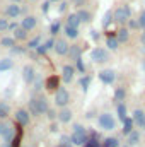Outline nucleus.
<instances>
[{"label":"nucleus","instance_id":"obj_1","mask_svg":"<svg viewBox=\"0 0 145 147\" xmlns=\"http://www.w3.org/2000/svg\"><path fill=\"white\" fill-rule=\"evenodd\" d=\"M87 140H89V132H87V128H85L84 125H80V123H75L72 134H70V142H72L73 146L82 147Z\"/></svg>","mask_w":145,"mask_h":147},{"label":"nucleus","instance_id":"obj_2","mask_svg":"<svg viewBox=\"0 0 145 147\" xmlns=\"http://www.w3.org/2000/svg\"><path fill=\"white\" fill-rule=\"evenodd\" d=\"M97 125L103 128V130H108V132H113L116 128V120L113 118L111 113H101L97 116Z\"/></svg>","mask_w":145,"mask_h":147},{"label":"nucleus","instance_id":"obj_3","mask_svg":"<svg viewBox=\"0 0 145 147\" xmlns=\"http://www.w3.org/2000/svg\"><path fill=\"white\" fill-rule=\"evenodd\" d=\"M70 103V94L65 87H58L55 91V106L58 108H67V105Z\"/></svg>","mask_w":145,"mask_h":147},{"label":"nucleus","instance_id":"obj_4","mask_svg":"<svg viewBox=\"0 0 145 147\" xmlns=\"http://www.w3.org/2000/svg\"><path fill=\"white\" fill-rule=\"evenodd\" d=\"M91 58H92L94 63H106V62H109V53L108 50L97 46V48H94L91 51Z\"/></svg>","mask_w":145,"mask_h":147},{"label":"nucleus","instance_id":"obj_5","mask_svg":"<svg viewBox=\"0 0 145 147\" xmlns=\"http://www.w3.org/2000/svg\"><path fill=\"white\" fill-rule=\"evenodd\" d=\"M130 16H132V9H130V5H123V7H119L118 10L113 12L114 21H116V22H121V24H125V22L130 19Z\"/></svg>","mask_w":145,"mask_h":147},{"label":"nucleus","instance_id":"obj_6","mask_svg":"<svg viewBox=\"0 0 145 147\" xmlns=\"http://www.w3.org/2000/svg\"><path fill=\"white\" fill-rule=\"evenodd\" d=\"M132 120H133L135 128H138V130H144L145 128V111L144 110H133Z\"/></svg>","mask_w":145,"mask_h":147},{"label":"nucleus","instance_id":"obj_7","mask_svg":"<svg viewBox=\"0 0 145 147\" xmlns=\"http://www.w3.org/2000/svg\"><path fill=\"white\" fill-rule=\"evenodd\" d=\"M15 121L21 125V127H28L29 125V121H31V115H29V111L28 110H17L15 111Z\"/></svg>","mask_w":145,"mask_h":147},{"label":"nucleus","instance_id":"obj_8","mask_svg":"<svg viewBox=\"0 0 145 147\" xmlns=\"http://www.w3.org/2000/svg\"><path fill=\"white\" fill-rule=\"evenodd\" d=\"M140 140H142V134H140V130L138 128H133L128 135H126V146L130 147H135L140 144Z\"/></svg>","mask_w":145,"mask_h":147},{"label":"nucleus","instance_id":"obj_9","mask_svg":"<svg viewBox=\"0 0 145 147\" xmlns=\"http://www.w3.org/2000/svg\"><path fill=\"white\" fill-rule=\"evenodd\" d=\"M73 75H75V67L70 65V63L63 65V69H62V80H63L65 84H70V82H72Z\"/></svg>","mask_w":145,"mask_h":147},{"label":"nucleus","instance_id":"obj_10","mask_svg":"<svg viewBox=\"0 0 145 147\" xmlns=\"http://www.w3.org/2000/svg\"><path fill=\"white\" fill-rule=\"evenodd\" d=\"M99 79H101L103 84L111 86V84L116 80V74H114V70H111V69H106V70H101V72H99Z\"/></svg>","mask_w":145,"mask_h":147},{"label":"nucleus","instance_id":"obj_11","mask_svg":"<svg viewBox=\"0 0 145 147\" xmlns=\"http://www.w3.org/2000/svg\"><path fill=\"white\" fill-rule=\"evenodd\" d=\"M22 79H24L26 84H33V82H34V79H36V70H34L33 65H26V67L22 69Z\"/></svg>","mask_w":145,"mask_h":147},{"label":"nucleus","instance_id":"obj_12","mask_svg":"<svg viewBox=\"0 0 145 147\" xmlns=\"http://www.w3.org/2000/svg\"><path fill=\"white\" fill-rule=\"evenodd\" d=\"M53 50L56 51V55H67L68 53V43L65 39H56Z\"/></svg>","mask_w":145,"mask_h":147},{"label":"nucleus","instance_id":"obj_13","mask_svg":"<svg viewBox=\"0 0 145 147\" xmlns=\"http://www.w3.org/2000/svg\"><path fill=\"white\" fill-rule=\"evenodd\" d=\"M38 24V19L34 16H26L24 19H22V22H21V28H24L26 31H31V29H34Z\"/></svg>","mask_w":145,"mask_h":147},{"label":"nucleus","instance_id":"obj_14","mask_svg":"<svg viewBox=\"0 0 145 147\" xmlns=\"http://www.w3.org/2000/svg\"><path fill=\"white\" fill-rule=\"evenodd\" d=\"M36 105H38V111L39 115H44L48 108H50V103L46 99V96H36Z\"/></svg>","mask_w":145,"mask_h":147},{"label":"nucleus","instance_id":"obj_15","mask_svg":"<svg viewBox=\"0 0 145 147\" xmlns=\"http://www.w3.org/2000/svg\"><path fill=\"white\" fill-rule=\"evenodd\" d=\"M72 110H68V108H62L60 113H56V118H58V121L60 123H68L70 120H72Z\"/></svg>","mask_w":145,"mask_h":147},{"label":"nucleus","instance_id":"obj_16","mask_svg":"<svg viewBox=\"0 0 145 147\" xmlns=\"http://www.w3.org/2000/svg\"><path fill=\"white\" fill-rule=\"evenodd\" d=\"M135 128V125H133V120H132V116H126L125 120H123V128H121V134L126 137L132 130Z\"/></svg>","mask_w":145,"mask_h":147},{"label":"nucleus","instance_id":"obj_17","mask_svg":"<svg viewBox=\"0 0 145 147\" xmlns=\"http://www.w3.org/2000/svg\"><path fill=\"white\" fill-rule=\"evenodd\" d=\"M68 57H70V60H77V58H80V55H82V48L79 46V45H73V46H68V53H67Z\"/></svg>","mask_w":145,"mask_h":147},{"label":"nucleus","instance_id":"obj_18","mask_svg":"<svg viewBox=\"0 0 145 147\" xmlns=\"http://www.w3.org/2000/svg\"><path fill=\"white\" fill-rule=\"evenodd\" d=\"M44 87H46L48 91H56V87H58V77H56V75L48 77L46 82H44Z\"/></svg>","mask_w":145,"mask_h":147},{"label":"nucleus","instance_id":"obj_19","mask_svg":"<svg viewBox=\"0 0 145 147\" xmlns=\"http://www.w3.org/2000/svg\"><path fill=\"white\" fill-rule=\"evenodd\" d=\"M116 115H118V120L119 121H123L128 116V111H126V105L125 103H118L116 105Z\"/></svg>","mask_w":145,"mask_h":147},{"label":"nucleus","instance_id":"obj_20","mask_svg":"<svg viewBox=\"0 0 145 147\" xmlns=\"http://www.w3.org/2000/svg\"><path fill=\"white\" fill-rule=\"evenodd\" d=\"M114 101L116 103H123L125 101V98H126V91H125V87H116V91H114Z\"/></svg>","mask_w":145,"mask_h":147},{"label":"nucleus","instance_id":"obj_21","mask_svg":"<svg viewBox=\"0 0 145 147\" xmlns=\"http://www.w3.org/2000/svg\"><path fill=\"white\" fill-rule=\"evenodd\" d=\"M10 115V105L7 101H0V120L7 118Z\"/></svg>","mask_w":145,"mask_h":147},{"label":"nucleus","instance_id":"obj_22","mask_svg":"<svg viewBox=\"0 0 145 147\" xmlns=\"http://www.w3.org/2000/svg\"><path fill=\"white\" fill-rule=\"evenodd\" d=\"M28 111L31 116H39V111H38V105H36V98H31L29 103H28Z\"/></svg>","mask_w":145,"mask_h":147},{"label":"nucleus","instance_id":"obj_23","mask_svg":"<svg viewBox=\"0 0 145 147\" xmlns=\"http://www.w3.org/2000/svg\"><path fill=\"white\" fill-rule=\"evenodd\" d=\"M5 12H7V16H9V17H12V19H15V17H17V16L21 14V7L14 3V5H9Z\"/></svg>","mask_w":145,"mask_h":147},{"label":"nucleus","instance_id":"obj_24","mask_svg":"<svg viewBox=\"0 0 145 147\" xmlns=\"http://www.w3.org/2000/svg\"><path fill=\"white\" fill-rule=\"evenodd\" d=\"M91 80H92V77L91 75H82V79H80V89L84 91V92H87V89H89V86H91Z\"/></svg>","mask_w":145,"mask_h":147},{"label":"nucleus","instance_id":"obj_25","mask_svg":"<svg viewBox=\"0 0 145 147\" xmlns=\"http://www.w3.org/2000/svg\"><path fill=\"white\" fill-rule=\"evenodd\" d=\"M14 67V62L10 58H2L0 60V72H5V70H10Z\"/></svg>","mask_w":145,"mask_h":147},{"label":"nucleus","instance_id":"obj_26","mask_svg":"<svg viewBox=\"0 0 145 147\" xmlns=\"http://www.w3.org/2000/svg\"><path fill=\"white\" fill-rule=\"evenodd\" d=\"M15 33H14V36H15V39H19V41H24V39H28V31L24 29V28H17V29H14Z\"/></svg>","mask_w":145,"mask_h":147},{"label":"nucleus","instance_id":"obj_27","mask_svg":"<svg viewBox=\"0 0 145 147\" xmlns=\"http://www.w3.org/2000/svg\"><path fill=\"white\" fill-rule=\"evenodd\" d=\"M79 24H80V21H79L77 14H70V16H68V19H67V26H70V28H75V29H79Z\"/></svg>","mask_w":145,"mask_h":147},{"label":"nucleus","instance_id":"obj_28","mask_svg":"<svg viewBox=\"0 0 145 147\" xmlns=\"http://www.w3.org/2000/svg\"><path fill=\"white\" fill-rule=\"evenodd\" d=\"M118 39H116V36H108V39H106V46H108L111 51H114V50H118Z\"/></svg>","mask_w":145,"mask_h":147},{"label":"nucleus","instance_id":"obj_29","mask_svg":"<svg viewBox=\"0 0 145 147\" xmlns=\"http://www.w3.org/2000/svg\"><path fill=\"white\" fill-rule=\"evenodd\" d=\"M77 17H79V21H80V22H89V21H91V12H87V10L80 9V10L77 12Z\"/></svg>","mask_w":145,"mask_h":147},{"label":"nucleus","instance_id":"obj_30","mask_svg":"<svg viewBox=\"0 0 145 147\" xmlns=\"http://www.w3.org/2000/svg\"><path fill=\"white\" fill-rule=\"evenodd\" d=\"M128 38H130V31L128 29H119L118 31V43H126L128 41Z\"/></svg>","mask_w":145,"mask_h":147},{"label":"nucleus","instance_id":"obj_31","mask_svg":"<svg viewBox=\"0 0 145 147\" xmlns=\"http://www.w3.org/2000/svg\"><path fill=\"white\" fill-rule=\"evenodd\" d=\"M103 147H119V140L116 137H108V139H104Z\"/></svg>","mask_w":145,"mask_h":147},{"label":"nucleus","instance_id":"obj_32","mask_svg":"<svg viewBox=\"0 0 145 147\" xmlns=\"http://www.w3.org/2000/svg\"><path fill=\"white\" fill-rule=\"evenodd\" d=\"M63 33L67 34V38H70V39H75V38L79 36V29H75V28H70V26H65Z\"/></svg>","mask_w":145,"mask_h":147},{"label":"nucleus","instance_id":"obj_33","mask_svg":"<svg viewBox=\"0 0 145 147\" xmlns=\"http://www.w3.org/2000/svg\"><path fill=\"white\" fill-rule=\"evenodd\" d=\"M75 70H77L79 74H82V75L85 74V63H84V60H82V57L75 60Z\"/></svg>","mask_w":145,"mask_h":147},{"label":"nucleus","instance_id":"obj_34","mask_svg":"<svg viewBox=\"0 0 145 147\" xmlns=\"http://www.w3.org/2000/svg\"><path fill=\"white\" fill-rule=\"evenodd\" d=\"M60 29H62V24H60V21L56 19L55 22H51V26H50V33L55 36V34H58L60 33Z\"/></svg>","mask_w":145,"mask_h":147},{"label":"nucleus","instance_id":"obj_35","mask_svg":"<svg viewBox=\"0 0 145 147\" xmlns=\"http://www.w3.org/2000/svg\"><path fill=\"white\" fill-rule=\"evenodd\" d=\"M113 19H114V17H113V12H111V10H106V14H104V17H103V28H108Z\"/></svg>","mask_w":145,"mask_h":147},{"label":"nucleus","instance_id":"obj_36","mask_svg":"<svg viewBox=\"0 0 145 147\" xmlns=\"http://www.w3.org/2000/svg\"><path fill=\"white\" fill-rule=\"evenodd\" d=\"M43 84H44L43 79L36 75V79H34V82H33V86H34V87H33V92H39V91L43 89Z\"/></svg>","mask_w":145,"mask_h":147},{"label":"nucleus","instance_id":"obj_37","mask_svg":"<svg viewBox=\"0 0 145 147\" xmlns=\"http://www.w3.org/2000/svg\"><path fill=\"white\" fill-rule=\"evenodd\" d=\"M14 45H15L14 38H2V41H0V46H5V48H12Z\"/></svg>","mask_w":145,"mask_h":147},{"label":"nucleus","instance_id":"obj_38","mask_svg":"<svg viewBox=\"0 0 145 147\" xmlns=\"http://www.w3.org/2000/svg\"><path fill=\"white\" fill-rule=\"evenodd\" d=\"M41 43V36H36V38H33L29 43H28V50H36L38 48V45Z\"/></svg>","mask_w":145,"mask_h":147},{"label":"nucleus","instance_id":"obj_39","mask_svg":"<svg viewBox=\"0 0 145 147\" xmlns=\"http://www.w3.org/2000/svg\"><path fill=\"white\" fill-rule=\"evenodd\" d=\"M82 147H103V144H101L99 140H96V139H89Z\"/></svg>","mask_w":145,"mask_h":147},{"label":"nucleus","instance_id":"obj_40","mask_svg":"<svg viewBox=\"0 0 145 147\" xmlns=\"http://www.w3.org/2000/svg\"><path fill=\"white\" fill-rule=\"evenodd\" d=\"M46 51H48V48L44 46V43H39V45H38V48H36V53H38V55H44Z\"/></svg>","mask_w":145,"mask_h":147},{"label":"nucleus","instance_id":"obj_41","mask_svg":"<svg viewBox=\"0 0 145 147\" xmlns=\"http://www.w3.org/2000/svg\"><path fill=\"white\" fill-rule=\"evenodd\" d=\"M138 28L145 29V10L140 12V17H138Z\"/></svg>","mask_w":145,"mask_h":147},{"label":"nucleus","instance_id":"obj_42","mask_svg":"<svg viewBox=\"0 0 145 147\" xmlns=\"http://www.w3.org/2000/svg\"><path fill=\"white\" fill-rule=\"evenodd\" d=\"M10 51H12V53H15V55H22L26 50H24V48H21V46H15V45H14V46L10 48Z\"/></svg>","mask_w":145,"mask_h":147},{"label":"nucleus","instance_id":"obj_43","mask_svg":"<svg viewBox=\"0 0 145 147\" xmlns=\"http://www.w3.org/2000/svg\"><path fill=\"white\" fill-rule=\"evenodd\" d=\"M44 115H46V116H48V118H50L51 121H53V120L56 118V111H55V110H51V108H48V111H46Z\"/></svg>","mask_w":145,"mask_h":147},{"label":"nucleus","instance_id":"obj_44","mask_svg":"<svg viewBox=\"0 0 145 147\" xmlns=\"http://www.w3.org/2000/svg\"><path fill=\"white\" fill-rule=\"evenodd\" d=\"M44 46H46L48 50H53V46H55V38H50V39L44 43Z\"/></svg>","mask_w":145,"mask_h":147},{"label":"nucleus","instance_id":"obj_45","mask_svg":"<svg viewBox=\"0 0 145 147\" xmlns=\"http://www.w3.org/2000/svg\"><path fill=\"white\" fill-rule=\"evenodd\" d=\"M128 26H130L132 29H137V28H138V21H135V19H128Z\"/></svg>","mask_w":145,"mask_h":147},{"label":"nucleus","instance_id":"obj_46","mask_svg":"<svg viewBox=\"0 0 145 147\" xmlns=\"http://www.w3.org/2000/svg\"><path fill=\"white\" fill-rule=\"evenodd\" d=\"M50 3H51V2H50V0H48V2H44V3H43V5H41V10H43V14H46V12H48V10H50Z\"/></svg>","mask_w":145,"mask_h":147},{"label":"nucleus","instance_id":"obj_47","mask_svg":"<svg viewBox=\"0 0 145 147\" xmlns=\"http://www.w3.org/2000/svg\"><path fill=\"white\" fill-rule=\"evenodd\" d=\"M7 26H9V22H7V19H0V31H3V29H7Z\"/></svg>","mask_w":145,"mask_h":147},{"label":"nucleus","instance_id":"obj_48","mask_svg":"<svg viewBox=\"0 0 145 147\" xmlns=\"http://www.w3.org/2000/svg\"><path fill=\"white\" fill-rule=\"evenodd\" d=\"M65 9H67V2H62L58 7V12H65Z\"/></svg>","mask_w":145,"mask_h":147},{"label":"nucleus","instance_id":"obj_49","mask_svg":"<svg viewBox=\"0 0 145 147\" xmlns=\"http://www.w3.org/2000/svg\"><path fill=\"white\" fill-rule=\"evenodd\" d=\"M17 28H19V24H17V22H12V24H9V26H7V29H10V31H14V29H17Z\"/></svg>","mask_w":145,"mask_h":147},{"label":"nucleus","instance_id":"obj_50","mask_svg":"<svg viewBox=\"0 0 145 147\" xmlns=\"http://www.w3.org/2000/svg\"><path fill=\"white\" fill-rule=\"evenodd\" d=\"M91 36H92V39H99V33L92 29V31H91Z\"/></svg>","mask_w":145,"mask_h":147},{"label":"nucleus","instance_id":"obj_51","mask_svg":"<svg viewBox=\"0 0 145 147\" xmlns=\"http://www.w3.org/2000/svg\"><path fill=\"white\" fill-rule=\"evenodd\" d=\"M58 130V125L56 123H51V127H50V132H56Z\"/></svg>","mask_w":145,"mask_h":147},{"label":"nucleus","instance_id":"obj_52","mask_svg":"<svg viewBox=\"0 0 145 147\" xmlns=\"http://www.w3.org/2000/svg\"><path fill=\"white\" fill-rule=\"evenodd\" d=\"M140 43L145 46V29H144V33H142V36H140Z\"/></svg>","mask_w":145,"mask_h":147},{"label":"nucleus","instance_id":"obj_53","mask_svg":"<svg viewBox=\"0 0 145 147\" xmlns=\"http://www.w3.org/2000/svg\"><path fill=\"white\" fill-rule=\"evenodd\" d=\"M50 2H60V0H50Z\"/></svg>","mask_w":145,"mask_h":147},{"label":"nucleus","instance_id":"obj_54","mask_svg":"<svg viewBox=\"0 0 145 147\" xmlns=\"http://www.w3.org/2000/svg\"><path fill=\"white\" fill-rule=\"evenodd\" d=\"M121 147H130V146H126V144H125V146H121Z\"/></svg>","mask_w":145,"mask_h":147},{"label":"nucleus","instance_id":"obj_55","mask_svg":"<svg viewBox=\"0 0 145 147\" xmlns=\"http://www.w3.org/2000/svg\"><path fill=\"white\" fill-rule=\"evenodd\" d=\"M53 147H62V146H60V144H58V146H53Z\"/></svg>","mask_w":145,"mask_h":147},{"label":"nucleus","instance_id":"obj_56","mask_svg":"<svg viewBox=\"0 0 145 147\" xmlns=\"http://www.w3.org/2000/svg\"><path fill=\"white\" fill-rule=\"evenodd\" d=\"M144 70H145V60H144Z\"/></svg>","mask_w":145,"mask_h":147},{"label":"nucleus","instance_id":"obj_57","mask_svg":"<svg viewBox=\"0 0 145 147\" xmlns=\"http://www.w3.org/2000/svg\"><path fill=\"white\" fill-rule=\"evenodd\" d=\"M28 147H36V146H28Z\"/></svg>","mask_w":145,"mask_h":147},{"label":"nucleus","instance_id":"obj_58","mask_svg":"<svg viewBox=\"0 0 145 147\" xmlns=\"http://www.w3.org/2000/svg\"><path fill=\"white\" fill-rule=\"evenodd\" d=\"M14 2H19V0H14Z\"/></svg>","mask_w":145,"mask_h":147}]
</instances>
